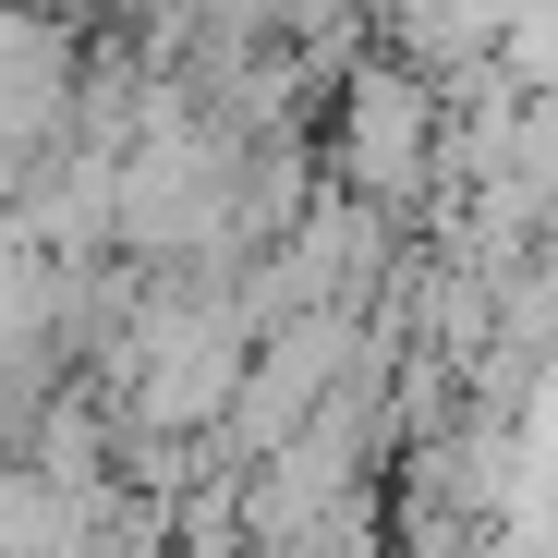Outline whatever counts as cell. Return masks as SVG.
I'll return each instance as SVG.
<instances>
[{
	"mask_svg": "<svg viewBox=\"0 0 558 558\" xmlns=\"http://www.w3.org/2000/svg\"><path fill=\"white\" fill-rule=\"evenodd\" d=\"M437 158V85L413 61H352L340 73V170L364 207H401Z\"/></svg>",
	"mask_w": 558,
	"mask_h": 558,
	"instance_id": "cell-2",
	"label": "cell"
},
{
	"mask_svg": "<svg viewBox=\"0 0 558 558\" xmlns=\"http://www.w3.org/2000/svg\"><path fill=\"white\" fill-rule=\"evenodd\" d=\"M122 243L134 255H231L243 243V170H231V146H207V134H146V146H122Z\"/></svg>",
	"mask_w": 558,
	"mask_h": 558,
	"instance_id": "cell-1",
	"label": "cell"
},
{
	"mask_svg": "<svg viewBox=\"0 0 558 558\" xmlns=\"http://www.w3.org/2000/svg\"><path fill=\"white\" fill-rule=\"evenodd\" d=\"M0 13H25V0H0Z\"/></svg>",
	"mask_w": 558,
	"mask_h": 558,
	"instance_id": "cell-3",
	"label": "cell"
}]
</instances>
